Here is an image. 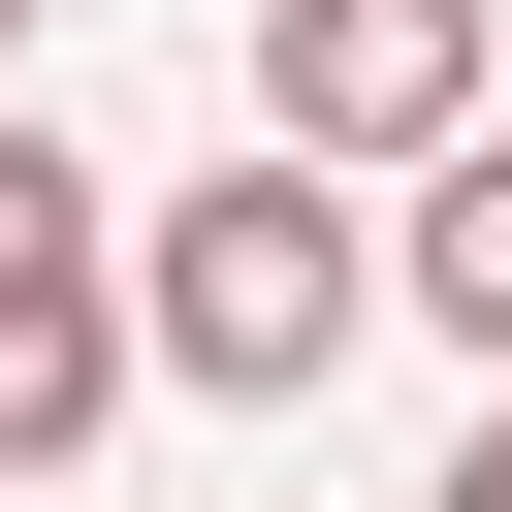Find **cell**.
Returning <instances> with one entry per match:
<instances>
[{"label":"cell","instance_id":"3957f363","mask_svg":"<svg viewBox=\"0 0 512 512\" xmlns=\"http://www.w3.org/2000/svg\"><path fill=\"white\" fill-rule=\"evenodd\" d=\"M256 128L352 160V192H448V160L512 128V32H480V0H256Z\"/></svg>","mask_w":512,"mask_h":512},{"label":"cell","instance_id":"5b68a950","mask_svg":"<svg viewBox=\"0 0 512 512\" xmlns=\"http://www.w3.org/2000/svg\"><path fill=\"white\" fill-rule=\"evenodd\" d=\"M416 512H512V384H480V448H448V480H416Z\"/></svg>","mask_w":512,"mask_h":512},{"label":"cell","instance_id":"6da1fadb","mask_svg":"<svg viewBox=\"0 0 512 512\" xmlns=\"http://www.w3.org/2000/svg\"><path fill=\"white\" fill-rule=\"evenodd\" d=\"M128 320H160V384H192V416H320V384H352V320H416V288H384V192H352V160L224 128V160L128 224Z\"/></svg>","mask_w":512,"mask_h":512},{"label":"cell","instance_id":"8992f818","mask_svg":"<svg viewBox=\"0 0 512 512\" xmlns=\"http://www.w3.org/2000/svg\"><path fill=\"white\" fill-rule=\"evenodd\" d=\"M0 32H32V0H0Z\"/></svg>","mask_w":512,"mask_h":512},{"label":"cell","instance_id":"7a4b0ae2","mask_svg":"<svg viewBox=\"0 0 512 512\" xmlns=\"http://www.w3.org/2000/svg\"><path fill=\"white\" fill-rule=\"evenodd\" d=\"M128 384H160V320H128V192L0 96V480H64Z\"/></svg>","mask_w":512,"mask_h":512},{"label":"cell","instance_id":"277c9868","mask_svg":"<svg viewBox=\"0 0 512 512\" xmlns=\"http://www.w3.org/2000/svg\"><path fill=\"white\" fill-rule=\"evenodd\" d=\"M384 288H416V320H448V352L512 384V128H480L448 192H384Z\"/></svg>","mask_w":512,"mask_h":512}]
</instances>
